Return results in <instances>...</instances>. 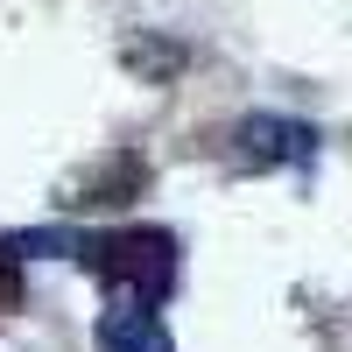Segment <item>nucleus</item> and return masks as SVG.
Instances as JSON below:
<instances>
[{"label":"nucleus","mask_w":352,"mask_h":352,"mask_svg":"<svg viewBox=\"0 0 352 352\" xmlns=\"http://www.w3.org/2000/svg\"><path fill=\"white\" fill-rule=\"evenodd\" d=\"M78 261L92 268L99 282L127 289L141 303H162L176 289V232L162 226H113V232H92V240H78Z\"/></svg>","instance_id":"nucleus-1"},{"label":"nucleus","mask_w":352,"mask_h":352,"mask_svg":"<svg viewBox=\"0 0 352 352\" xmlns=\"http://www.w3.org/2000/svg\"><path fill=\"white\" fill-rule=\"evenodd\" d=\"M232 141H240L247 169H296V162L317 155V127L289 120V113H247V120L232 127Z\"/></svg>","instance_id":"nucleus-2"},{"label":"nucleus","mask_w":352,"mask_h":352,"mask_svg":"<svg viewBox=\"0 0 352 352\" xmlns=\"http://www.w3.org/2000/svg\"><path fill=\"white\" fill-rule=\"evenodd\" d=\"M99 352H176V338H169V324L155 317V303L127 296V303L99 310Z\"/></svg>","instance_id":"nucleus-3"},{"label":"nucleus","mask_w":352,"mask_h":352,"mask_svg":"<svg viewBox=\"0 0 352 352\" xmlns=\"http://www.w3.org/2000/svg\"><path fill=\"white\" fill-rule=\"evenodd\" d=\"M141 184H148V162H141V155H120V162L92 169V184H78L71 197H78V204H127V197H141Z\"/></svg>","instance_id":"nucleus-4"},{"label":"nucleus","mask_w":352,"mask_h":352,"mask_svg":"<svg viewBox=\"0 0 352 352\" xmlns=\"http://www.w3.org/2000/svg\"><path fill=\"white\" fill-rule=\"evenodd\" d=\"M127 64L141 78H176L184 71V43H148V36H127Z\"/></svg>","instance_id":"nucleus-5"},{"label":"nucleus","mask_w":352,"mask_h":352,"mask_svg":"<svg viewBox=\"0 0 352 352\" xmlns=\"http://www.w3.org/2000/svg\"><path fill=\"white\" fill-rule=\"evenodd\" d=\"M0 310H21V254L0 247Z\"/></svg>","instance_id":"nucleus-6"}]
</instances>
